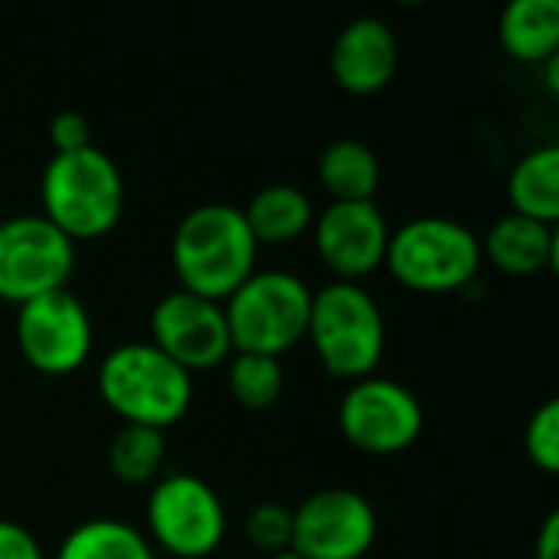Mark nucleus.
<instances>
[{
	"instance_id": "obj_1",
	"label": "nucleus",
	"mask_w": 559,
	"mask_h": 559,
	"mask_svg": "<svg viewBox=\"0 0 559 559\" xmlns=\"http://www.w3.org/2000/svg\"><path fill=\"white\" fill-rule=\"evenodd\" d=\"M259 262V242L233 203H203L183 213L170 236V269L190 295L226 301Z\"/></svg>"
},
{
	"instance_id": "obj_2",
	"label": "nucleus",
	"mask_w": 559,
	"mask_h": 559,
	"mask_svg": "<svg viewBox=\"0 0 559 559\" xmlns=\"http://www.w3.org/2000/svg\"><path fill=\"white\" fill-rule=\"evenodd\" d=\"M39 216L66 239H105L124 216V177L102 147L52 154L39 177Z\"/></svg>"
},
{
	"instance_id": "obj_3",
	"label": "nucleus",
	"mask_w": 559,
	"mask_h": 559,
	"mask_svg": "<svg viewBox=\"0 0 559 559\" xmlns=\"http://www.w3.org/2000/svg\"><path fill=\"white\" fill-rule=\"evenodd\" d=\"M95 386L121 426L167 432L193 406V377L164 357L151 341H128L105 354Z\"/></svg>"
},
{
	"instance_id": "obj_4",
	"label": "nucleus",
	"mask_w": 559,
	"mask_h": 559,
	"mask_svg": "<svg viewBox=\"0 0 559 559\" xmlns=\"http://www.w3.org/2000/svg\"><path fill=\"white\" fill-rule=\"evenodd\" d=\"M305 341L331 377L347 383L373 377L386 354L383 308L357 282H328L311 295Z\"/></svg>"
},
{
	"instance_id": "obj_5",
	"label": "nucleus",
	"mask_w": 559,
	"mask_h": 559,
	"mask_svg": "<svg viewBox=\"0 0 559 559\" xmlns=\"http://www.w3.org/2000/svg\"><path fill=\"white\" fill-rule=\"evenodd\" d=\"M481 236L452 216H416L390 229L383 269L413 295H455L481 272Z\"/></svg>"
},
{
	"instance_id": "obj_6",
	"label": "nucleus",
	"mask_w": 559,
	"mask_h": 559,
	"mask_svg": "<svg viewBox=\"0 0 559 559\" xmlns=\"http://www.w3.org/2000/svg\"><path fill=\"white\" fill-rule=\"evenodd\" d=\"M311 285L285 269H255L226 301L233 354H288L305 341L311 314Z\"/></svg>"
},
{
	"instance_id": "obj_7",
	"label": "nucleus",
	"mask_w": 559,
	"mask_h": 559,
	"mask_svg": "<svg viewBox=\"0 0 559 559\" xmlns=\"http://www.w3.org/2000/svg\"><path fill=\"white\" fill-rule=\"evenodd\" d=\"M229 518L219 491L190 475H160L144 501V537L174 559H210L226 540Z\"/></svg>"
},
{
	"instance_id": "obj_8",
	"label": "nucleus",
	"mask_w": 559,
	"mask_h": 559,
	"mask_svg": "<svg viewBox=\"0 0 559 559\" xmlns=\"http://www.w3.org/2000/svg\"><path fill=\"white\" fill-rule=\"evenodd\" d=\"M337 429L364 455L390 459L416 445L426 429L419 396L390 377H364L337 403Z\"/></svg>"
},
{
	"instance_id": "obj_9",
	"label": "nucleus",
	"mask_w": 559,
	"mask_h": 559,
	"mask_svg": "<svg viewBox=\"0 0 559 559\" xmlns=\"http://www.w3.org/2000/svg\"><path fill=\"white\" fill-rule=\"evenodd\" d=\"M75 272V242L39 213H20L0 223V301L20 308L49 292L69 288Z\"/></svg>"
},
{
	"instance_id": "obj_10",
	"label": "nucleus",
	"mask_w": 559,
	"mask_h": 559,
	"mask_svg": "<svg viewBox=\"0 0 559 559\" xmlns=\"http://www.w3.org/2000/svg\"><path fill=\"white\" fill-rule=\"evenodd\" d=\"M13 337L29 370L43 377H72L92 357L95 328L88 308L62 288L20 305Z\"/></svg>"
},
{
	"instance_id": "obj_11",
	"label": "nucleus",
	"mask_w": 559,
	"mask_h": 559,
	"mask_svg": "<svg viewBox=\"0 0 559 559\" xmlns=\"http://www.w3.org/2000/svg\"><path fill=\"white\" fill-rule=\"evenodd\" d=\"M377 534V508L354 488H321L292 511V550L305 559H364Z\"/></svg>"
},
{
	"instance_id": "obj_12",
	"label": "nucleus",
	"mask_w": 559,
	"mask_h": 559,
	"mask_svg": "<svg viewBox=\"0 0 559 559\" xmlns=\"http://www.w3.org/2000/svg\"><path fill=\"white\" fill-rule=\"evenodd\" d=\"M147 328L151 344L190 377L216 370L233 357L223 305L190 295L183 288H174L164 298H157Z\"/></svg>"
},
{
	"instance_id": "obj_13",
	"label": "nucleus",
	"mask_w": 559,
	"mask_h": 559,
	"mask_svg": "<svg viewBox=\"0 0 559 559\" xmlns=\"http://www.w3.org/2000/svg\"><path fill=\"white\" fill-rule=\"evenodd\" d=\"M314 252L334 282H364L383 269L390 223L377 200L370 203H328L311 226Z\"/></svg>"
},
{
	"instance_id": "obj_14",
	"label": "nucleus",
	"mask_w": 559,
	"mask_h": 559,
	"mask_svg": "<svg viewBox=\"0 0 559 559\" xmlns=\"http://www.w3.org/2000/svg\"><path fill=\"white\" fill-rule=\"evenodd\" d=\"M400 69V39L380 16L350 20L331 46V75L350 95L383 92Z\"/></svg>"
},
{
	"instance_id": "obj_15",
	"label": "nucleus",
	"mask_w": 559,
	"mask_h": 559,
	"mask_svg": "<svg viewBox=\"0 0 559 559\" xmlns=\"http://www.w3.org/2000/svg\"><path fill=\"white\" fill-rule=\"evenodd\" d=\"M557 255V226H544L518 213H504L481 236V259L514 278H531V275L554 269Z\"/></svg>"
},
{
	"instance_id": "obj_16",
	"label": "nucleus",
	"mask_w": 559,
	"mask_h": 559,
	"mask_svg": "<svg viewBox=\"0 0 559 559\" xmlns=\"http://www.w3.org/2000/svg\"><path fill=\"white\" fill-rule=\"evenodd\" d=\"M242 216L262 249V246H288L308 236L318 210L301 187L269 183L252 193V200L242 206Z\"/></svg>"
},
{
	"instance_id": "obj_17",
	"label": "nucleus",
	"mask_w": 559,
	"mask_h": 559,
	"mask_svg": "<svg viewBox=\"0 0 559 559\" xmlns=\"http://www.w3.org/2000/svg\"><path fill=\"white\" fill-rule=\"evenodd\" d=\"M501 52L524 66H544L559 52L557 0H514L498 20Z\"/></svg>"
},
{
	"instance_id": "obj_18",
	"label": "nucleus",
	"mask_w": 559,
	"mask_h": 559,
	"mask_svg": "<svg viewBox=\"0 0 559 559\" xmlns=\"http://www.w3.org/2000/svg\"><path fill=\"white\" fill-rule=\"evenodd\" d=\"M318 183L331 203H370L380 190V157L357 138H337L318 157Z\"/></svg>"
},
{
	"instance_id": "obj_19",
	"label": "nucleus",
	"mask_w": 559,
	"mask_h": 559,
	"mask_svg": "<svg viewBox=\"0 0 559 559\" xmlns=\"http://www.w3.org/2000/svg\"><path fill=\"white\" fill-rule=\"evenodd\" d=\"M511 213L557 226L559 219V147L540 144L527 151L508 177Z\"/></svg>"
},
{
	"instance_id": "obj_20",
	"label": "nucleus",
	"mask_w": 559,
	"mask_h": 559,
	"mask_svg": "<svg viewBox=\"0 0 559 559\" xmlns=\"http://www.w3.org/2000/svg\"><path fill=\"white\" fill-rule=\"evenodd\" d=\"M52 559H157L141 527L121 518H92L75 524Z\"/></svg>"
},
{
	"instance_id": "obj_21",
	"label": "nucleus",
	"mask_w": 559,
	"mask_h": 559,
	"mask_svg": "<svg viewBox=\"0 0 559 559\" xmlns=\"http://www.w3.org/2000/svg\"><path fill=\"white\" fill-rule=\"evenodd\" d=\"M167 462V442L164 432L144 429V426H118V432L108 442V472L115 481L141 488L154 485L164 475Z\"/></svg>"
},
{
	"instance_id": "obj_22",
	"label": "nucleus",
	"mask_w": 559,
	"mask_h": 559,
	"mask_svg": "<svg viewBox=\"0 0 559 559\" xmlns=\"http://www.w3.org/2000/svg\"><path fill=\"white\" fill-rule=\"evenodd\" d=\"M226 390L236 406L262 413L272 409L285 393V367L265 354H233L226 364Z\"/></svg>"
},
{
	"instance_id": "obj_23",
	"label": "nucleus",
	"mask_w": 559,
	"mask_h": 559,
	"mask_svg": "<svg viewBox=\"0 0 559 559\" xmlns=\"http://www.w3.org/2000/svg\"><path fill=\"white\" fill-rule=\"evenodd\" d=\"M524 452L544 475H559V400L534 409L524 429Z\"/></svg>"
},
{
	"instance_id": "obj_24",
	"label": "nucleus",
	"mask_w": 559,
	"mask_h": 559,
	"mask_svg": "<svg viewBox=\"0 0 559 559\" xmlns=\"http://www.w3.org/2000/svg\"><path fill=\"white\" fill-rule=\"evenodd\" d=\"M246 537L265 557L292 550V508L278 501L255 504L246 518Z\"/></svg>"
},
{
	"instance_id": "obj_25",
	"label": "nucleus",
	"mask_w": 559,
	"mask_h": 559,
	"mask_svg": "<svg viewBox=\"0 0 559 559\" xmlns=\"http://www.w3.org/2000/svg\"><path fill=\"white\" fill-rule=\"evenodd\" d=\"M49 144L52 154H72L92 144V128L79 111H59L49 121Z\"/></svg>"
},
{
	"instance_id": "obj_26",
	"label": "nucleus",
	"mask_w": 559,
	"mask_h": 559,
	"mask_svg": "<svg viewBox=\"0 0 559 559\" xmlns=\"http://www.w3.org/2000/svg\"><path fill=\"white\" fill-rule=\"evenodd\" d=\"M0 559H46V554L29 527L0 518Z\"/></svg>"
},
{
	"instance_id": "obj_27",
	"label": "nucleus",
	"mask_w": 559,
	"mask_h": 559,
	"mask_svg": "<svg viewBox=\"0 0 559 559\" xmlns=\"http://www.w3.org/2000/svg\"><path fill=\"white\" fill-rule=\"evenodd\" d=\"M534 559H559V511H550L537 531Z\"/></svg>"
},
{
	"instance_id": "obj_28",
	"label": "nucleus",
	"mask_w": 559,
	"mask_h": 559,
	"mask_svg": "<svg viewBox=\"0 0 559 559\" xmlns=\"http://www.w3.org/2000/svg\"><path fill=\"white\" fill-rule=\"evenodd\" d=\"M544 85H547V92L557 98L559 95V52L554 59H547L544 62Z\"/></svg>"
},
{
	"instance_id": "obj_29",
	"label": "nucleus",
	"mask_w": 559,
	"mask_h": 559,
	"mask_svg": "<svg viewBox=\"0 0 559 559\" xmlns=\"http://www.w3.org/2000/svg\"><path fill=\"white\" fill-rule=\"evenodd\" d=\"M269 559H305V557H298L295 550H285V554H275V557H269Z\"/></svg>"
}]
</instances>
